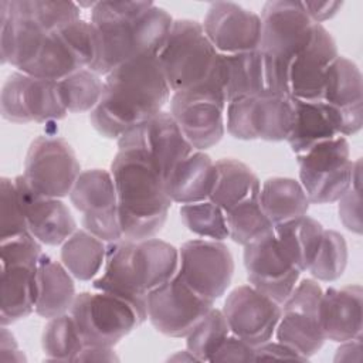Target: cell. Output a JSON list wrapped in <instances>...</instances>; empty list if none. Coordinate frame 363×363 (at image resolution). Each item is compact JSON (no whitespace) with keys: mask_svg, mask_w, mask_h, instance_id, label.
Here are the masks:
<instances>
[{"mask_svg":"<svg viewBox=\"0 0 363 363\" xmlns=\"http://www.w3.org/2000/svg\"><path fill=\"white\" fill-rule=\"evenodd\" d=\"M172 91L156 54L132 58L104 77L98 105L89 112L94 129L119 139L129 129L163 111Z\"/></svg>","mask_w":363,"mask_h":363,"instance_id":"obj_1","label":"cell"},{"mask_svg":"<svg viewBox=\"0 0 363 363\" xmlns=\"http://www.w3.org/2000/svg\"><path fill=\"white\" fill-rule=\"evenodd\" d=\"M173 21L153 1H95L91 23L98 34V55L89 69L105 77L132 58L157 55Z\"/></svg>","mask_w":363,"mask_h":363,"instance_id":"obj_2","label":"cell"},{"mask_svg":"<svg viewBox=\"0 0 363 363\" xmlns=\"http://www.w3.org/2000/svg\"><path fill=\"white\" fill-rule=\"evenodd\" d=\"M179 269V250L159 238L119 240L106 244L105 264L92 281L96 291L129 301L147 319V294L170 281Z\"/></svg>","mask_w":363,"mask_h":363,"instance_id":"obj_3","label":"cell"},{"mask_svg":"<svg viewBox=\"0 0 363 363\" xmlns=\"http://www.w3.org/2000/svg\"><path fill=\"white\" fill-rule=\"evenodd\" d=\"M118 197V220L123 240L155 237L173 204L166 180L152 160L136 149H119L111 163Z\"/></svg>","mask_w":363,"mask_h":363,"instance_id":"obj_4","label":"cell"},{"mask_svg":"<svg viewBox=\"0 0 363 363\" xmlns=\"http://www.w3.org/2000/svg\"><path fill=\"white\" fill-rule=\"evenodd\" d=\"M157 60L172 94L224 75L223 55L207 38L201 23L190 18L173 21Z\"/></svg>","mask_w":363,"mask_h":363,"instance_id":"obj_5","label":"cell"},{"mask_svg":"<svg viewBox=\"0 0 363 363\" xmlns=\"http://www.w3.org/2000/svg\"><path fill=\"white\" fill-rule=\"evenodd\" d=\"M96 55V30L91 21L78 18L47 33L20 72L58 82L79 69L91 68Z\"/></svg>","mask_w":363,"mask_h":363,"instance_id":"obj_6","label":"cell"},{"mask_svg":"<svg viewBox=\"0 0 363 363\" xmlns=\"http://www.w3.org/2000/svg\"><path fill=\"white\" fill-rule=\"evenodd\" d=\"M224 75L204 85L174 92L170 113L194 150L217 145L225 133Z\"/></svg>","mask_w":363,"mask_h":363,"instance_id":"obj_7","label":"cell"},{"mask_svg":"<svg viewBox=\"0 0 363 363\" xmlns=\"http://www.w3.org/2000/svg\"><path fill=\"white\" fill-rule=\"evenodd\" d=\"M69 313L85 345L113 347L145 322L129 301L104 291L77 294Z\"/></svg>","mask_w":363,"mask_h":363,"instance_id":"obj_8","label":"cell"},{"mask_svg":"<svg viewBox=\"0 0 363 363\" xmlns=\"http://www.w3.org/2000/svg\"><path fill=\"white\" fill-rule=\"evenodd\" d=\"M299 183L311 204L337 201L352 187L353 160L346 138L323 142L296 155Z\"/></svg>","mask_w":363,"mask_h":363,"instance_id":"obj_9","label":"cell"},{"mask_svg":"<svg viewBox=\"0 0 363 363\" xmlns=\"http://www.w3.org/2000/svg\"><path fill=\"white\" fill-rule=\"evenodd\" d=\"M292 119L294 101L286 95L240 98L225 106V129L240 140H286Z\"/></svg>","mask_w":363,"mask_h":363,"instance_id":"obj_10","label":"cell"},{"mask_svg":"<svg viewBox=\"0 0 363 363\" xmlns=\"http://www.w3.org/2000/svg\"><path fill=\"white\" fill-rule=\"evenodd\" d=\"M79 174L77 155L64 138L38 136L31 142L23 176L35 193L64 199L69 196Z\"/></svg>","mask_w":363,"mask_h":363,"instance_id":"obj_11","label":"cell"},{"mask_svg":"<svg viewBox=\"0 0 363 363\" xmlns=\"http://www.w3.org/2000/svg\"><path fill=\"white\" fill-rule=\"evenodd\" d=\"M1 116L13 123H48L68 115L57 81L11 72L1 86Z\"/></svg>","mask_w":363,"mask_h":363,"instance_id":"obj_12","label":"cell"},{"mask_svg":"<svg viewBox=\"0 0 363 363\" xmlns=\"http://www.w3.org/2000/svg\"><path fill=\"white\" fill-rule=\"evenodd\" d=\"M177 275L196 294L216 302L231 284L233 254L223 241L207 238L186 241L179 248Z\"/></svg>","mask_w":363,"mask_h":363,"instance_id":"obj_13","label":"cell"},{"mask_svg":"<svg viewBox=\"0 0 363 363\" xmlns=\"http://www.w3.org/2000/svg\"><path fill=\"white\" fill-rule=\"evenodd\" d=\"M320 285L311 279L298 281L291 295L281 305V318L275 328L278 342L292 347L306 359L320 350L325 336L319 325Z\"/></svg>","mask_w":363,"mask_h":363,"instance_id":"obj_14","label":"cell"},{"mask_svg":"<svg viewBox=\"0 0 363 363\" xmlns=\"http://www.w3.org/2000/svg\"><path fill=\"white\" fill-rule=\"evenodd\" d=\"M147 319L169 337H186L214 306V302L196 294L176 274L170 281L147 294Z\"/></svg>","mask_w":363,"mask_h":363,"instance_id":"obj_15","label":"cell"},{"mask_svg":"<svg viewBox=\"0 0 363 363\" xmlns=\"http://www.w3.org/2000/svg\"><path fill=\"white\" fill-rule=\"evenodd\" d=\"M258 50L274 58L284 71L289 58L309 40L315 24L301 1H267L261 11Z\"/></svg>","mask_w":363,"mask_h":363,"instance_id":"obj_16","label":"cell"},{"mask_svg":"<svg viewBox=\"0 0 363 363\" xmlns=\"http://www.w3.org/2000/svg\"><path fill=\"white\" fill-rule=\"evenodd\" d=\"M337 55L332 34L322 24H315L309 40L285 65L288 95L294 99L319 102L328 69Z\"/></svg>","mask_w":363,"mask_h":363,"instance_id":"obj_17","label":"cell"},{"mask_svg":"<svg viewBox=\"0 0 363 363\" xmlns=\"http://www.w3.org/2000/svg\"><path fill=\"white\" fill-rule=\"evenodd\" d=\"M116 142L119 149H136L145 153L164 180L179 162L194 152L172 113L166 111L129 129Z\"/></svg>","mask_w":363,"mask_h":363,"instance_id":"obj_18","label":"cell"},{"mask_svg":"<svg viewBox=\"0 0 363 363\" xmlns=\"http://www.w3.org/2000/svg\"><path fill=\"white\" fill-rule=\"evenodd\" d=\"M223 62L227 104L251 96H289L282 68L261 50L223 55Z\"/></svg>","mask_w":363,"mask_h":363,"instance_id":"obj_19","label":"cell"},{"mask_svg":"<svg viewBox=\"0 0 363 363\" xmlns=\"http://www.w3.org/2000/svg\"><path fill=\"white\" fill-rule=\"evenodd\" d=\"M319 102L326 105L330 119L340 136H352L362 129V72L352 60L337 55L330 64Z\"/></svg>","mask_w":363,"mask_h":363,"instance_id":"obj_20","label":"cell"},{"mask_svg":"<svg viewBox=\"0 0 363 363\" xmlns=\"http://www.w3.org/2000/svg\"><path fill=\"white\" fill-rule=\"evenodd\" d=\"M242 258L250 285L282 305L298 284L301 271L286 257L275 233L244 247Z\"/></svg>","mask_w":363,"mask_h":363,"instance_id":"obj_21","label":"cell"},{"mask_svg":"<svg viewBox=\"0 0 363 363\" xmlns=\"http://www.w3.org/2000/svg\"><path fill=\"white\" fill-rule=\"evenodd\" d=\"M281 305L254 286L241 285L233 289L223 306L231 333L251 346L271 340L281 318Z\"/></svg>","mask_w":363,"mask_h":363,"instance_id":"obj_22","label":"cell"},{"mask_svg":"<svg viewBox=\"0 0 363 363\" xmlns=\"http://www.w3.org/2000/svg\"><path fill=\"white\" fill-rule=\"evenodd\" d=\"M201 26L207 38L221 55L258 50L261 18L241 4L233 1L210 4Z\"/></svg>","mask_w":363,"mask_h":363,"instance_id":"obj_23","label":"cell"},{"mask_svg":"<svg viewBox=\"0 0 363 363\" xmlns=\"http://www.w3.org/2000/svg\"><path fill=\"white\" fill-rule=\"evenodd\" d=\"M14 184L28 231L41 244L61 245L77 230L71 210L61 199L35 193L23 174L14 179Z\"/></svg>","mask_w":363,"mask_h":363,"instance_id":"obj_24","label":"cell"},{"mask_svg":"<svg viewBox=\"0 0 363 363\" xmlns=\"http://www.w3.org/2000/svg\"><path fill=\"white\" fill-rule=\"evenodd\" d=\"M362 285L328 288L319 303V325L326 340L342 343L362 336Z\"/></svg>","mask_w":363,"mask_h":363,"instance_id":"obj_25","label":"cell"},{"mask_svg":"<svg viewBox=\"0 0 363 363\" xmlns=\"http://www.w3.org/2000/svg\"><path fill=\"white\" fill-rule=\"evenodd\" d=\"M38 264L0 265V323L7 326L35 312Z\"/></svg>","mask_w":363,"mask_h":363,"instance_id":"obj_26","label":"cell"},{"mask_svg":"<svg viewBox=\"0 0 363 363\" xmlns=\"http://www.w3.org/2000/svg\"><path fill=\"white\" fill-rule=\"evenodd\" d=\"M216 163L203 150H194L179 162L166 177V190L173 203L190 204L208 200L216 183Z\"/></svg>","mask_w":363,"mask_h":363,"instance_id":"obj_27","label":"cell"},{"mask_svg":"<svg viewBox=\"0 0 363 363\" xmlns=\"http://www.w3.org/2000/svg\"><path fill=\"white\" fill-rule=\"evenodd\" d=\"M72 278L62 262L52 259L47 254L41 255L37 268L35 313L38 316L48 320L69 312L77 296Z\"/></svg>","mask_w":363,"mask_h":363,"instance_id":"obj_28","label":"cell"},{"mask_svg":"<svg viewBox=\"0 0 363 363\" xmlns=\"http://www.w3.org/2000/svg\"><path fill=\"white\" fill-rule=\"evenodd\" d=\"M294 119L286 142L295 155L339 138L328 108L323 102H311L294 99Z\"/></svg>","mask_w":363,"mask_h":363,"instance_id":"obj_29","label":"cell"},{"mask_svg":"<svg viewBox=\"0 0 363 363\" xmlns=\"http://www.w3.org/2000/svg\"><path fill=\"white\" fill-rule=\"evenodd\" d=\"M214 163L217 174L208 200L224 211L259 196L261 182L250 166L233 157H224Z\"/></svg>","mask_w":363,"mask_h":363,"instance_id":"obj_30","label":"cell"},{"mask_svg":"<svg viewBox=\"0 0 363 363\" xmlns=\"http://www.w3.org/2000/svg\"><path fill=\"white\" fill-rule=\"evenodd\" d=\"M259 204L275 225L308 214L309 199L301 183L291 177H268L259 189Z\"/></svg>","mask_w":363,"mask_h":363,"instance_id":"obj_31","label":"cell"},{"mask_svg":"<svg viewBox=\"0 0 363 363\" xmlns=\"http://www.w3.org/2000/svg\"><path fill=\"white\" fill-rule=\"evenodd\" d=\"M325 228L322 224L308 214L292 221L275 225L274 233L278 244L301 271H308L322 241Z\"/></svg>","mask_w":363,"mask_h":363,"instance_id":"obj_32","label":"cell"},{"mask_svg":"<svg viewBox=\"0 0 363 363\" xmlns=\"http://www.w3.org/2000/svg\"><path fill=\"white\" fill-rule=\"evenodd\" d=\"M69 200L82 216H98L118 210L116 189L111 172L104 169L81 172L69 193Z\"/></svg>","mask_w":363,"mask_h":363,"instance_id":"obj_33","label":"cell"},{"mask_svg":"<svg viewBox=\"0 0 363 363\" xmlns=\"http://www.w3.org/2000/svg\"><path fill=\"white\" fill-rule=\"evenodd\" d=\"M61 262L79 281H94L105 264L106 242L86 230H75L62 244Z\"/></svg>","mask_w":363,"mask_h":363,"instance_id":"obj_34","label":"cell"},{"mask_svg":"<svg viewBox=\"0 0 363 363\" xmlns=\"http://www.w3.org/2000/svg\"><path fill=\"white\" fill-rule=\"evenodd\" d=\"M258 197L250 199L225 211L228 238L242 247L262 241L274 234L275 227L265 216Z\"/></svg>","mask_w":363,"mask_h":363,"instance_id":"obj_35","label":"cell"},{"mask_svg":"<svg viewBox=\"0 0 363 363\" xmlns=\"http://www.w3.org/2000/svg\"><path fill=\"white\" fill-rule=\"evenodd\" d=\"M85 346L71 313L48 319L41 335V347L47 360L74 362Z\"/></svg>","mask_w":363,"mask_h":363,"instance_id":"obj_36","label":"cell"},{"mask_svg":"<svg viewBox=\"0 0 363 363\" xmlns=\"http://www.w3.org/2000/svg\"><path fill=\"white\" fill-rule=\"evenodd\" d=\"M58 86L68 113L91 112L101 99L104 79L89 68H84L58 81Z\"/></svg>","mask_w":363,"mask_h":363,"instance_id":"obj_37","label":"cell"},{"mask_svg":"<svg viewBox=\"0 0 363 363\" xmlns=\"http://www.w3.org/2000/svg\"><path fill=\"white\" fill-rule=\"evenodd\" d=\"M179 213L182 223L190 233L207 240L223 241L228 238L225 211L211 200L182 204Z\"/></svg>","mask_w":363,"mask_h":363,"instance_id":"obj_38","label":"cell"},{"mask_svg":"<svg viewBox=\"0 0 363 363\" xmlns=\"http://www.w3.org/2000/svg\"><path fill=\"white\" fill-rule=\"evenodd\" d=\"M230 333L231 330L223 311L213 306L186 336V347L199 362H210L214 352Z\"/></svg>","mask_w":363,"mask_h":363,"instance_id":"obj_39","label":"cell"},{"mask_svg":"<svg viewBox=\"0 0 363 363\" xmlns=\"http://www.w3.org/2000/svg\"><path fill=\"white\" fill-rule=\"evenodd\" d=\"M347 258L349 251L345 237L335 230H325L320 245L308 268V272L318 281H336L343 275Z\"/></svg>","mask_w":363,"mask_h":363,"instance_id":"obj_40","label":"cell"},{"mask_svg":"<svg viewBox=\"0 0 363 363\" xmlns=\"http://www.w3.org/2000/svg\"><path fill=\"white\" fill-rule=\"evenodd\" d=\"M0 238L28 231L14 180L9 177H1L0 180Z\"/></svg>","mask_w":363,"mask_h":363,"instance_id":"obj_41","label":"cell"},{"mask_svg":"<svg viewBox=\"0 0 363 363\" xmlns=\"http://www.w3.org/2000/svg\"><path fill=\"white\" fill-rule=\"evenodd\" d=\"M27 7L47 31H54L61 26L81 18V7L74 1L27 0Z\"/></svg>","mask_w":363,"mask_h":363,"instance_id":"obj_42","label":"cell"},{"mask_svg":"<svg viewBox=\"0 0 363 363\" xmlns=\"http://www.w3.org/2000/svg\"><path fill=\"white\" fill-rule=\"evenodd\" d=\"M82 227L106 244L123 240L118 220V210L98 216H82Z\"/></svg>","mask_w":363,"mask_h":363,"instance_id":"obj_43","label":"cell"},{"mask_svg":"<svg viewBox=\"0 0 363 363\" xmlns=\"http://www.w3.org/2000/svg\"><path fill=\"white\" fill-rule=\"evenodd\" d=\"M210 362H255V346L230 333L214 352Z\"/></svg>","mask_w":363,"mask_h":363,"instance_id":"obj_44","label":"cell"},{"mask_svg":"<svg viewBox=\"0 0 363 363\" xmlns=\"http://www.w3.org/2000/svg\"><path fill=\"white\" fill-rule=\"evenodd\" d=\"M337 213L342 224L354 234H362V200L360 190L350 187L337 200Z\"/></svg>","mask_w":363,"mask_h":363,"instance_id":"obj_45","label":"cell"},{"mask_svg":"<svg viewBox=\"0 0 363 363\" xmlns=\"http://www.w3.org/2000/svg\"><path fill=\"white\" fill-rule=\"evenodd\" d=\"M269 359H295V360H308L305 356L294 350L292 347L281 343V342H265L259 346H255V362L258 360H269Z\"/></svg>","mask_w":363,"mask_h":363,"instance_id":"obj_46","label":"cell"},{"mask_svg":"<svg viewBox=\"0 0 363 363\" xmlns=\"http://www.w3.org/2000/svg\"><path fill=\"white\" fill-rule=\"evenodd\" d=\"M306 14L313 23L322 24L323 21L336 16L343 3L342 1H301Z\"/></svg>","mask_w":363,"mask_h":363,"instance_id":"obj_47","label":"cell"},{"mask_svg":"<svg viewBox=\"0 0 363 363\" xmlns=\"http://www.w3.org/2000/svg\"><path fill=\"white\" fill-rule=\"evenodd\" d=\"M119 356L112 346L85 345L75 356L74 362H118Z\"/></svg>","mask_w":363,"mask_h":363,"instance_id":"obj_48","label":"cell"},{"mask_svg":"<svg viewBox=\"0 0 363 363\" xmlns=\"http://www.w3.org/2000/svg\"><path fill=\"white\" fill-rule=\"evenodd\" d=\"M362 336L342 342L336 349L335 362H362Z\"/></svg>","mask_w":363,"mask_h":363,"instance_id":"obj_49","label":"cell"},{"mask_svg":"<svg viewBox=\"0 0 363 363\" xmlns=\"http://www.w3.org/2000/svg\"><path fill=\"white\" fill-rule=\"evenodd\" d=\"M0 352H1V357L6 356L7 353H10V356L7 357V362H10V360L11 362L26 360V356L18 349L13 333L4 325H1V330H0Z\"/></svg>","mask_w":363,"mask_h":363,"instance_id":"obj_50","label":"cell"},{"mask_svg":"<svg viewBox=\"0 0 363 363\" xmlns=\"http://www.w3.org/2000/svg\"><path fill=\"white\" fill-rule=\"evenodd\" d=\"M169 360H172V362H199V359L190 352V350H179V352H176L173 356H170L169 357Z\"/></svg>","mask_w":363,"mask_h":363,"instance_id":"obj_51","label":"cell"}]
</instances>
